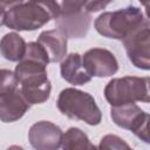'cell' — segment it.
Wrapping results in <instances>:
<instances>
[{
	"mask_svg": "<svg viewBox=\"0 0 150 150\" xmlns=\"http://www.w3.org/2000/svg\"><path fill=\"white\" fill-rule=\"evenodd\" d=\"M56 105L62 115L71 120L82 121L88 125L101 123L102 112L95 98L87 91L76 88H66L59 94Z\"/></svg>",
	"mask_w": 150,
	"mask_h": 150,
	"instance_id": "obj_3",
	"label": "cell"
},
{
	"mask_svg": "<svg viewBox=\"0 0 150 150\" xmlns=\"http://www.w3.org/2000/svg\"><path fill=\"white\" fill-rule=\"evenodd\" d=\"M110 117L112 122L125 130L134 132L141 141L149 143V114L141 109L136 103L111 107Z\"/></svg>",
	"mask_w": 150,
	"mask_h": 150,
	"instance_id": "obj_6",
	"label": "cell"
},
{
	"mask_svg": "<svg viewBox=\"0 0 150 150\" xmlns=\"http://www.w3.org/2000/svg\"><path fill=\"white\" fill-rule=\"evenodd\" d=\"M60 73L63 80L74 86H83L91 81V76L82 66V56L79 53H70L61 61Z\"/></svg>",
	"mask_w": 150,
	"mask_h": 150,
	"instance_id": "obj_12",
	"label": "cell"
},
{
	"mask_svg": "<svg viewBox=\"0 0 150 150\" xmlns=\"http://www.w3.org/2000/svg\"><path fill=\"white\" fill-rule=\"evenodd\" d=\"M91 150H97V146H96V145H94V146H93V149H91Z\"/></svg>",
	"mask_w": 150,
	"mask_h": 150,
	"instance_id": "obj_21",
	"label": "cell"
},
{
	"mask_svg": "<svg viewBox=\"0 0 150 150\" xmlns=\"http://www.w3.org/2000/svg\"><path fill=\"white\" fill-rule=\"evenodd\" d=\"M22 59L35 61V62H39V63L45 64V66H47L49 63V60H48L46 52L43 50V48L38 42H28L26 45V52H25V55Z\"/></svg>",
	"mask_w": 150,
	"mask_h": 150,
	"instance_id": "obj_16",
	"label": "cell"
},
{
	"mask_svg": "<svg viewBox=\"0 0 150 150\" xmlns=\"http://www.w3.org/2000/svg\"><path fill=\"white\" fill-rule=\"evenodd\" d=\"M62 150H91L94 144L80 128H69L62 136Z\"/></svg>",
	"mask_w": 150,
	"mask_h": 150,
	"instance_id": "obj_14",
	"label": "cell"
},
{
	"mask_svg": "<svg viewBox=\"0 0 150 150\" xmlns=\"http://www.w3.org/2000/svg\"><path fill=\"white\" fill-rule=\"evenodd\" d=\"M149 77L124 76L110 80L104 88V97L111 107L150 101Z\"/></svg>",
	"mask_w": 150,
	"mask_h": 150,
	"instance_id": "obj_4",
	"label": "cell"
},
{
	"mask_svg": "<svg viewBox=\"0 0 150 150\" xmlns=\"http://www.w3.org/2000/svg\"><path fill=\"white\" fill-rule=\"evenodd\" d=\"M18 84L19 82L14 71L9 69H0V96L16 90Z\"/></svg>",
	"mask_w": 150,
	"mask_h": 150,
	"instance_id": "obj_17",
	"label": "cell"
},
{
	"mask_svg": "<svg viewBox=\"0 0 150 150\" xmlns=\"http://www.w3.org/2000/svg\"><path fill=\"white\" fill-rule=\"evenodd\" d=\"M149 20L141 8L128 6L114 12L100 14L94 22L97 33L104 38L123 41L130 33Z\"/></svg>",
	"mask_w": 150,
	"mask_h": 150,
	"instance_id": "obj_2",
	"label": "cell"
},
{
	"mask_svg": "<svg viewBox=\"0 0 150 150\" xmlns=\"http://www.w3.org/2000/svg\"><path fill=\"white\" fill-rule=\"evenodd\" d=\"M86 1H62L59 16L55 19L56 29L67 39L84 38L89 30L91 18L84 9Z\"/></svg>",
	"mask_w": 150,
	"mask_h": 150,
	"instance_id": "obj_5",
	"label": "cell"
},
{
	"mask_svg": "<svg viewBox=\"0 0 150 150\" xmlns=\"http://www.w3.org/2000/svg\"><path fill=\"white\" fill-rule=\"evenodd\" d=\"M29 104L22 97L20 89L0 96V121L12 123L19 121L29 109Z\"/></svg>",
	"mask_w": 150,
	"mask_h": 150,
	"instance_id": "obj_11",
	"label": "cell"
},
{
	"mask_svg": "<svg viewBox=\"0 0 150 150\" xmlns=\"http://www.w3.org/2000/svg\"><path fill=\"white\" fill-rule=\"evenodd\" d=\"M62 136L61 128L49 121L34 123L28 131V141L35 150H59Z\"/></svg>",
	"mask_w": 150,
	"mask_h": 150,
	"instance_id": "obj_9",
	"label": "cell"
},
{
	"mask_svg": "<svg viewBox=\"0 0 150 150\" xmlns=\"http://www.w3.org/2000/svg\"><path fill=\"white\" fill-rule=\"evenodd\" d=\"M97 150H134L130 145L117 135L108 134L100 141Z\"/></svg>",
	"mask_w": 150,
	"mask_h": 150,
	"instance_id": "obj_15",
	"label": "cell"
},
{
	"mask_svg": "<svg viewBox=\"0 0 150 150\" xmlns=\"http://www.w3.org/2000/svg\"><path fill=\"white\" fill-rule=\"evenodd\" d=\"M5 18H6V9L0 5V27L5 25Z\"/></svg>",
	"mask_w": 150,
	"mask_h": 150,
	"instance_id": "obj_19",
	"label": "cell"
},
{
	"mask_svg": "<svg viewBox=\"0 0 150 150\" xmlns=\"http://www.w3.org/2000/svg\"><path fill=\"white\" fill-rule=\"evenodd\" d=\"M36 42L46 52L49 62H61L67 56V38L56 28L41 32Z\"/></svg>",
	"mask_w": 150,
	"mask_h": 150,
	"instance_id": "obj_10",
	"label": "cell"
},
{
	"mask_svg": "<svg viewBox=\"0 0 150 150\" xmlns=\"http://www.w3.org/2000/svg\"><path fill=\"white\" fill-rule=\"evenodd\" d=\"M6 9L5 25L14 30H36L56 19L60 5L56 1H0Z\"/></svg>",
	"mask_w": 150,
	"mask_h": 150,
	"instance_id": "obj_1",
	"label": "cell"
},
{
	"mask_svg": "<svg viewBox=\"0 0 150 150\" xmlns=\"http://www.w3.org/2000/svg\"><path fill=\"white\" fill-rule=\"evenodd\" d=\"M82 66L91 77L112 76L118 70L115 55L104 48H91L82 56Z\"/></svg>",
	"mask_w": 150,
	"mask_h": 150,
	"instance_id": "obj_8",
	"label": "cell"
},
{
	"mask_svg": "<svg viewBox=\"0 0 150 150\" xmlns=\"http://www.w3.org/2000/svg\"><path fill=\"white\" fill-rule=\"evenodd\" d=\"M26 42L23 38L15 33L11 32L5 34L0 40V53L1 55L12 62H19L26 52Z\"/></svg>",
	"mask_w": 150,
	"mask_h": 150,
	"instance_id": "obj_13",
	"label": "cell"
},
{
	"mask_svg": "<svg viewBox=\"0 0 150 150\" xmlns=\"http://www.w3.org/2000/svg\"><path fill=\"white\" fill-rule=\"evenodd\" d=\"M6 150H25V149L22 146H20V145H11Z\"/></svg>",
	"mask_w": 150,
	"mask_h": 150,
	"instance_id": "obj_20",
	"label": "cell"
},
{
	"mask_svg": "<svg viewBox=\"0 0 150 150\" xmlns=\"http://www.w3.org/2000/svg\"><path fill=\"white\" fill-rule=\"evenodd\" d=\"M110 4V1H86L84 2V9L87 13H93V12H98L101 9H103L105 6H108Z\"/></svg>",
	"mask_w": 150,
	"mask_h": 150,
	"instance_id": "obj_18",
	"label": "cell"
},
{
	"mask_svg": "<svg viewBox=\"0 0 150 150\" xmlns=\"http://www.w3.org/2000/svg\"><path fill=\"white\" fill-rule=\"evenodd\" d=\"M127 55L131 63L139 69H150V22L146 20L142 26L130 33L123 41Z\"/></svg>",
	"mask_w": 150,
	"mask_h": 150,
	"instance_id": "obj_7",
	"label": "cell"
}]
</instances>
